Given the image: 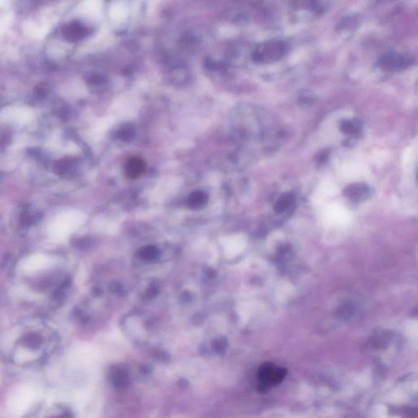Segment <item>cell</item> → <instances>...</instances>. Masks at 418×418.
<instances>
[{
    "instance_id": "52a82bcc",
    "label": "cell",
    "mask_w": 418,
    "mask_h": 418,
    "mask_svg": "<svg viewBox=\"0 0 418 418\" xmlns=\"http://www.w3.org/2000/svg\"><path fill=\"white\" fill-rule=\"evenodd\" d=\"M295 196L292 193H285L283 196H280L275 204L274 210L277 214L284 213L288 208L292 207L294 204Z\"/></svg>"
},
{
    "instance_id": "9c48e42d",
    "label": "cell",
    "mask_w": 418,
    "mask_h": 418,
    "mask_svg": "<svg viewBox=\"0 0 418 418\" xmlns=\"http://www.w3.org/2000/svg\"><path fill=\"white\" fill-rule=\"evenodd\" d=\"M340 129L346 134H358L360 130V125L359 122L354 120H345L340 124Z\"/></svg>"
},
{
    "instance_id": "3957f363",
    "label": "cell",
    "mask_w": 418,
    "mask_h": 418,
    "mask_svg": "<svg viewBox=\"0 0 418 418\" xmlns=\"http://www.w3.org/2000/svg\"><path fill=\"white\" fill-rule=\"evenodd\" d=\"M411 64V58L398 53H386L378 60L379 67L387 71L403 70L408 67Z\"/></svg>"
},
{
    "instance_id": "7a4b0ae2",
    "label": "cell",
    "mask_w": 418,
    "mask_h": 418,
    "mask_svg": "<svg viewBox=\"0 0 418 418\" xmlns=\"http://www.w3.org/2000/svg\"><path fill=\"white\" fill-rule=\"evenodd\" d=\"M287 374V370L271 363H265L260 367L258 371V389L265 391L271 387H276L283 382Z\"/></svg>"
},
{
    "instance_id": "8fae6325",
    "label": "cell",
    "mask_w": 418,
    "mask_h": 418,
    "mask_svg": "<svg viewBox=\"0 0 418 418\" xmlns=\"http://www.w3.org/2000/svg\"><path fill=\"white\" fill-rule=\"evenodd\" d=\"M47 93H48V89H47L46 87L40 86V88L37 89V94H38L40 97H45Z\"/></svg>"
},
{
    "instance_id": "ba28073f",
    "label": "cell",
    "mask_w": 418,
    "mask_h": 418,
    "mask_svg": "<svg viewBox=\"0 0 418 418\" xmlns=\"http://www.w3.org/2000/svg\"><path fill=\"white\" fill-rule=\"evenodd\" d=\"M208 202V196L203 192H195L189 196L188 205L192 209H200L205 206Z\"/></svg>"
},
{
    "instance_id": "6da1fadb",
    "label": "cell",
    "mask_w": 418,
    "mask_h": 418,
    "mask_svg": "<svg viewBox=\"0 0 418 418\" xmlns=\"http://www.w3.org/2000/svg\"><path fill=\"white\" fill-rule=\"evenodd\" d=\"M286 51L285 43L280 40H270L256 48L253 59L259 63H272L281 59Z\"/></svg>"
},
{
    "instance_id": "277c9868",
    "label": "cell",
    "mask_w": 418,
    "mask_h": 418,
    "mask_svg": "<svg viewBox=\"0 0 418 418\" xmlns=\"http://www.w3.org/2000/svg\"><path fill=\"white\" fill-rule=\"evenodd\" d=\"M146 163L140 156L128 158L124 164V174L129 180H137L145 173Z\"/></svg>"
},
{
    "instance_id": "30bf717a",
    "label": "cell",
    "mask_w": 418,
    "mask_h": 418,
    "mask_svg": "<svg viewBox=\"0 0 418 418\" xmlns=\"http://www.w3.org/2000/svg\"><path fill=\"white\" fill-rule=\"evenodd\" d=\"M135 131L132 127L126 126L120 129L119 137L124 141H129L134 137Z\"/></svg>"
},
{
    "instance_id": "8992f818",
    "label": "cell",
    "mask_w": 418,
    "mask_h": 418,
    "mask_svg": "<svg viewBox=\"0 0 418 418\" xmlns=\"http://www.w3.org/2000/svg\"><path fill=\"white\" fill-rule=\"evenodd\" d=\"M62 32H63L64 38L70 40V41L83 38L85 34V30L82 27V25L78 23H70L65 25Z\"/></svg>"
},
{
    "instance_id": "5b68a950",
    "label": "cell",
    "mask_w": 418,
    "mask_h": 418,
    "mask_svg": "<svg viewBox=\"0 0 418 418\" xmlns=\"http://www.w3.org/2000/svg\"><path fill=\"white\" fill-rule=\"evenodd\" d=\"M346 197L348 198L351 201L355 203H360L364 201L371 195V189L368 185L361 183L353 184L347 187L344 192Z\"/></svg>"
}]
</instances>
